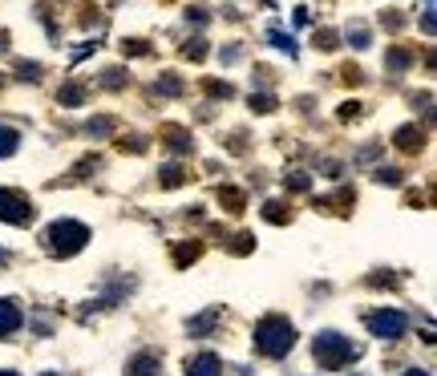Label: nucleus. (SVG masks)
<instances>
[{
	"label": "nucleus",
	"instance_id": "6ab92c4d",
	"mask_svg": "<svg viewBox=\"0 0 437 376\" xmlns=\"http://www.w3.org/2000/svg\"><path fill=\"white\" fill-rule=\"evenodd\" d=\"M117 121L114 118H93L90 126H85V134H106V130H114Z\"/></svg>",
	"mask_w": 437,
	"mask_h": 376
},
{
	"label": "nucleus",
	"instance_id": "c85d7f7f",
	"mask_svg": "<svg viewBox=\"0 0 437 376\" xmlns=\"http://www.w3.org/2000/svg\"><path fill=\"white\" fill-rule=\"evenodd\" d=\"M405 376H429V373H417V368H409V373H405Z\"/></svg>",
	"mask_w": 437,
	"mask_h": 376
},
{
	"label": "nucleus",
	"instance_id": "2f4dec72",
	"mask_svg": "<svg viewBox=\"0 0 437 376\" xmlns=\"http://www.w3.org/2000/svg\"><path fill=\"white\" fill-rule=\"evenodd\" d=\"M45 376H57V373H45Z\"/></svg>",
	"mask_w": 437,
	"mask_h": 376
},
{
	"label": "nucleus",
	"instance_id": "9d476101",
	"mask_svg": "<svg viewBox=\"0 0 437 376\" xmlns=\"http://www.w3.org/2000/svg\"><path fill=\"white\" fill-rule=\"evenodd\" d=\"M393 142H397L401 150H421V142H425V138H421V130H417V126H401Z\"/></svg>",
	"mask_w": 437,
	"mask_h": 376
},
{
	"label": "nucleus",
	"instance_id": "6e6552de",
	"mask_svg": "<svg viewBox=\"0 0 437 376\" xmlns=\"http://www.w3.org/2000/svg\"><path fill=\"white\" fill-rule=\"evenodd\" d=\"M130 376H162V360L154 352H142L130 360V368H126Z\"/></svg>",
	"mask_w": 437,
	"mask_h": 376
},
{
	"label": "nucleus",
	"instance_id": "ddd939ff",
	"mask_svg": "<svg viewBox=\"0 0 437 376\" xmlns=\"http://www.w3.org/2000/svg\"><path fill=\"white\" fill-rule=\"evenodd\" d=\"M81 97H85V85H77V81H69V85L57 89V101H61V105H81Z\"/></svg>",
	"mask_w": 437,
	"mask_h": 376
},
{
	"label": "nucleus",
	"instance_id": "412c9836",
	"mask_svg": "<svg viewBox=\"0 0 437 376\" xmlns=\"http://www.w3.org/2000/svg\"><path fill=\"white\" fill-rule=\"evenodd\" d=\"M389 65H393V69H405V65H409V53H405V49H393V53H389Z\"/></svg>",
	"mask_w": 437,
	"mask_h": 376
},
{
	"label": "nucleus",
	"instance_id": "bb28decb",
	"mask_svg": "<svg viewBox=\"0 0 437 376\" xmlns=\"http://www.w3.org/2000/svg\"><path fill=\"white\" fill-rule=\"evenodd\" d=\"M288 187H292V190H304V187H308V178H304V174H292V178H288Z\"/></svg>",
	"mask_w": 437,
	"mask_h": 376
},
{
	"label": "nucleus",
	"instance_id": "4468645a",
	"mask_svg": "<svg viewBox=\"0 0 437 376\" xmlns=\"http://www.w3.org/2000/svg\"><path fill=\"white\" fill-rule=\"evenodd\" d=\"M183 178H186V170H179V162H170V166H162V170H158V182H162V187H179Z\"/></svg>",
	"mask_w": 437,
	"mask_h": 376
},
{
	"label": "nucleus",
	"instance_id": "cd10ccee",
	"mask_svg": "<svg viewBox=\"0 0 437 376\" xmlns=\"http://www.w3.org/2000/svg\"><path fill=\"white\" fill-rule=\"evenodd\" d=\"M4 49H8V37H4V33H0V53H4Z\"/></svg>",
	"mask_w": 437,
	"mask_h": 376
},
{
	"label": "nucleus",
	"instance_id": "a878e982",
	"mask_svg": "<svg viewBox=\"0 0 437 376\" xmlns=\"http://www.w3.org/2000/svg\"><path fill=\"white\" fill-rule=\"evenodd\" d=\"M203 53H207V45H203V41H190V45H186V57H195V61H199Z\"/></svg>",
	"mask_w": 437,
	"mask_h": 376
},
{
	"label": "nucleus",
	"instance_id": "a211bd4d",
	"mask_svg": "<svg viewBox=\"0 0 437 376\" xmlns=\"http://www.w3.org/2000/svg\"><path fill=\"white\" fill-rule=\"evenodd\" d=\"M219 198H227V211H243V194L235 187H227V190H219Z\"/></svg>",
	"mask_w": 437,
	"mask_h": 376
},
{
	"label": "nucleus",
	"instance_id": "7c9ffc66",
	"mask_svg": "<svg viewBox=\"0 0 437 376\" xmlns=\"http://www.w3.org/2000/svg\"><path fill=\"white\" fill-rule=\"evenodd\" d=\"M0 376H17V373H0Z\"/></svg>",
	"mask_w": 437,
	"mask_h": 376
},
{
	"label": "nucleus",
	"instance_id": "393cba45",
	"mask_svg": "<svg viewBox=\"0 0 437 376\" xmlns=\"http://www.w3.org/2000/svg\"><path fill=\"white\" fill-rule=\"evenodd\" d=\"M377 182H393V187H397L401 174H397V170H377Z\"/></svg>",
	"mask_w": 437,
	"mask_h": 376
},
{
	"label": "nucleus",
	"instance_id": "473e14b6",
	"mask_svg": "<svg viewBox=\"0 0 437 376\" xmlns=\"http://www.w3.org/2000/svg\"><path fill=\"white\" fill-rule=\"evenodd\" d=\"M0 85H4V77H0Z\"/></svg>",
	"mask_w": 437,
	"mask_h": 376
},
{
	"label": "nucleus",
	"instance_id": "5701e85b",
	"mask_svg": "<svg viewBox=\"0 0 437 376\" xmlns=\"http://www.w3.org/2000/svg\"><path fill=\"white\" fill-rule=\"evenodd\" d=\"M207 94H215V97H231V85H227V81H207Z\"/></svg>",
	"mask_w": 437,
	"mask_h": 376
},
{
	"label": "nucleus",
	"instance_id": "aec40b11",
	"mask_svg": "<svg viewBox=\"0 0 437 376\" xmlns=\"http://www.w3.org/2000/svg\"><path fill=\"white\" fill-rule=\"evenodd\" d=\"M21 77H24V81H41V65H33V61H21Z\"/></svg>",
	"mask_w": 437,
	"mask_h": 376
},
{
	"label": "nucleus",
	"instance_id": "4be33fe9",
	"mask_svg": "<svg viewBox=\"0 0 437 376\" xmlns=\"http://www.w3.org/2000/svg\"><path fill=\"white\" fill-rule=\"evenodd\" d=\"M158 89H162V94H183L179 77H162V81H158Z\"/></svg>",
	"mask_w": 437,
	"mask_h": 376
},
{
	"label": "nucleus",
	"instance_id": "0eeeda50",
	"mask_svg": "<svg viewBox=\"0 0 437 376\" xmlns=\"http://www.w3.org/2000/svg\"><path fill=\"white\" fill-rule=\"evenodd\" d=\"M17 328H24V311L17 300H0V340L13 336Z\"/></svg>",
	"mask_w": 437,
	"mask_h": 376
},
{
	"label": "nucleus",
	"instance_id": "dca6fc26",
	"mask_svg": "<svg viewBox=\"0 0 437 376\" xmlns=\"http://www.w3.org/2000/svg\"><path fill=\"white\" fill-rule=\"evenodd\" d=\"M263 219H267V223H288L292 211H288V207H279V203H267V207H263Z\"/></svg>",
	"mask_w": 437,
	"mask_h": 376
},
{
	"label": "nucleus",
	"instance_id": "f8f14e48",
	"mask_svg": "<svg viewBox=\"0 0 437 376\" xmlns=\"http://www.w3.org/2000/svg\"><path fill=\"white\" fill-rule=\"evenodd\" d=\"M162 142H166L170 150H190V134H186V130H179V126H166Z\"/></svg>",
	"mask_w": 437,
	"mask_h": 376
},
{
	"label": "nucleus",
	"instance_id": "39448f33",
	"mask_svg": "<svg viewBox=\"0 0 437 376\" xmlns=\"http://www.w3.org/2000/svg\"><path fill=\"white\" fill-rule=\"evenodd\" d=\"M0 219H4V223H28V219H33V203L24 198L21 190L0 187Z\"/></svg>",
	"mask_w": 437,
	"mask_h": 376
},
{
	"label": "nucleus",
	"instance_id": "b1692460",
	"mask_svg": "<svg viewBox=\"0 0 437 376\" xmlns=\"http://www.w3.org/2000/svg\"><path fill=\"white\" fill-rule=\"evenodd\" d=\"M122 81H126V73H106V77H101V85H106V89H117Z\"/></svg>",
	"mask_w": 437,
	"mask_h": 376
},
{
	"label": "nucleus",
	"instance_id": "9b49d317",
	"mask_svg": "<svg viewBox=\"0 0 437 376\" xmlns=\"http://www.w3.org/2000/svg\"><path fill=\"white\" fill-rule=\"evenodd\" d=\"M17 146H21V134H17L13 126H0V158H13Z\"/></svg>",
	"mask_w": 437,
	"mask_h": 376
},
{
	"label": "nucleus",
	"instance_id": "423d86ee",
	"mask_svg": "<svg viewBox=\"0 0 437 376\" xmlns=\"http://www.w3.org/2000/svg\"><path fill=\"white\" fill-rule=\"evenodd\" d=\"M186 376H223V360L215 352H195L186 360Z\"/></svg>",
	"mask_w": 437,
	"mask_h": 376
},
{
	"label": "nucleus",
	"instance_id": "f3484780",
	"mask_svg": "<svg viewBox=\"0 0 437 376\" xmlns=\"http://www.w3.org/2000/svg\"><path fill=\"white\" fill-rule=\"evenodd\" d=\"M252 110H259V114H272V110H276V97H272V94H252Z\"/></svg>",
	"mask_w": 437,
	"mask_h": 376
},
{
	"label": "nucleus",
	"instance_id": "c756f323",
	"mask_svg": "<svg viewBox=\"0 0 437 376\" xmlns=\"http://www.w3.org/2000/svg\"><path fill=\"white\" fill-rule=\"evenodd\" d=\"M4 259H8V251H4V247H0V267H4Z\"/></svg>",
	"mask_w": 437,
	"mask_h": 376
},
{
	"label": "nucleus",
	"instance_id": "7ed1b4c3",
	"mask_svg": "<svg viewBox=\"0 0 437 376\" xmlns=\"http://www.w3.org/2000/svg\"><path fill=\"white\" fill-rule=\"evenodd\" d=\"M85 243H90V227L77 223V219H53L45 227V247H49V255H57V259H73Z\"/></svg>",
	"mask_w": 437,
	"mask_h": 376
},
{
	"label": "nucleus",
	"instance_id": "f257e3e1",
	"mask_svg": "<svg viewBox=\"0 0 437 376\" xmlns=\"http://www.w3.org/2000/svg\"><path fill=\"white\" fill-rule=\"evenodd\" d=\"M296 324L288 320V316H263L259 324H255V352L267 356V360H279V356H288L296 348Z\"/></svg>",
	"mask_w": 437,
	"mask_h": 376
},
{
	"label": "nucleus",
	"instance_id": "f03ea898",
	"mask_svg": "<svg viewBox=\"0 0 437 376\" xmlns=\"http://www.w3.org/2000/svg\"><path fill=\"white\" fill-rule=\"evenodd\" d=\"M312 352H316V364H324V368H348V364H356L361 360V344H352L345 332L336 328H324L316 332V340H312Z\"/></svg>",
	"mask_w": 437,
	"mask_h": 376
},
{
	"label": "nucleus",
	"instance_id": "1a4fd4ad",
	"mask_svg": "<svg viewBox=\"0 0 437 376\" xmlns=\"http://www.w3.org/2000/svg\"><path fill=\"white\" fill-rule=\"evenodd\" d=\"M215 320H219V307H211V311H203V316H195V320H186V332H190V336H211V324H215Z\"/></svg>",
	"mask_w": 437,
	"mask_h": 376
},
{
	"label": "nucleus",
	"instance_id": "2eb2a0df",
	"mask_svg": "<svg viewBox=\"0 0 437 376\" xmlns=\"http://www.w3.org/2000/svg\"><path fill=\"white\" fill-rule=\"evenodd\" d=\"M199 255H203V247H199V243H183V247H174V259H179V267L195 263Z\"/></svg>",
	"mask_w": 437,
	"mask_h": 376
},
{
	"label": "nucleus",
	"instance_id": "20e7f679",
	"mask_svg": "<svg viewBox=\"0 0 437 376\" xmlns=\"http://www.w3.org/2000/svg\"><path fill=\"white\" fill-rule=\"evenodd\" d=\"M365 328L372 332V336H381V340H401V336H405V332H409V316H405V311H385V307H381V311H368L365 316Z\"/></svg>",
	"mask_w": 437,
	"mask_h": 376
}]
</instances>
